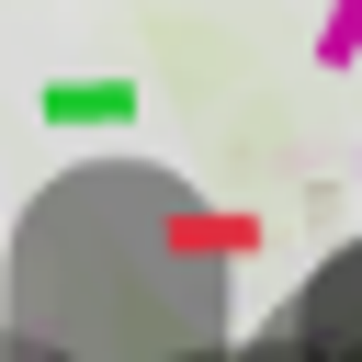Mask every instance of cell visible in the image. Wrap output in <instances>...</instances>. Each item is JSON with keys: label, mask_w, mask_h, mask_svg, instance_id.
I'll use <instances>...</instances> for the list:
<instances>
[{"label": "cell", "mask_w": 362, "mask_h": 362, "mask_svg": "<svg viewBox=\"0 0 362 362\" xmlns=\"http://www.w3.org/2000/svg\"><path fill=\"white\" fill-rule=\"evenodd\" d=\"M124 113H136L124 79H57L45 90V124H124Z\"/></svg>", "instance_id": "obj_1"}]
</instances>
